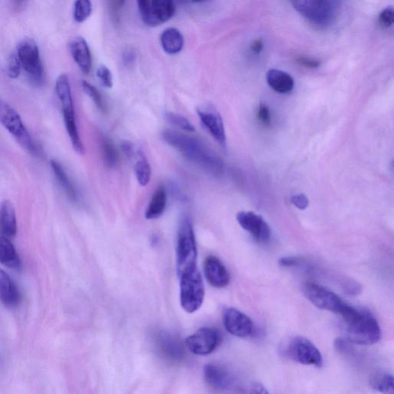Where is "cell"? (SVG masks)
<instances>
[{
  "instance_id": "6da1fadb",
  "label": "cell",
  "mask_w": 394,
  "mask_h": 394,
  "mask_svg": "<svg viewBox=\"0 0 394 394\" xmlns=\"http://www.w3.org/2000/svg\"><path fill=\"white\" fill-rule=\"evenodd\" d=\"M164 141L176 149L190 161L195 163L213 175L224 172L223 160L212 152L199 139L175 130H165L162 133Z\"/></svg>"
},
{
  "instance_id": "7a4b0ae2",
  "label": "cell",
  "mask_w": 394,
  "mask_h": 394,
  "mask_svg": "<svg viewBox=\"0 0 394 394\" xmlns=\"http://www.w3.org/2000/svg\"><path fill=\"white\" fill-rule=\"evenodd\" d=\"M339 315L345 324L347 342L366 346L379 342L382 331L377 319L370 312L346 304Z\"/></svg>"
},
{
  "instance_id": "3957f363",
  "label": "cell",
  "mask_w": 394,
  "mask_h": 394,
  "mask_svg": "<svg viewBox=\"0 0 394 394\" xmlns=\"http://www.w3.org/2000/svg\"><path fill=\"white\" fill-rule=\"evenodd\" d=\"M55 90L59 103L61 104L66 129L68 131L72 148L79 155H84V146L77 128L75 106H73L70 83L68 75H61L58 77Z\"/></svg>"
},
{
  "instance_id": "277c9868",
  "label": "cell",
  "mask_w": 394,
  "mask_h": 394,
  "mask_svg": "<svg viewBox=\"0 0 394 394\" xmlns=\"http://www.w3.org/2000/svg\"><path fill=\"white\" fill-rule=\"evenodd\" d=\"M291 4L299 14L319 28L335 23L340 8L339 3L335 0H300Z\"/></svg>"
},
{
  "instance_id": "5b68a950",
  "label": "cell",
  "mask_w": 394,
  "mask_h": 394,
  "mask_svg": "<svg viewBox=\"0 0 394 394\" xmlns=\"http://www.w3.org/2000/svg\"><path fill=\"white\" fill-rule=\"evenodd\" d=\"M180 304L189 313L197 311L201 307L205 297V287L197 266L186 270L179 275Z\"/></svg>"
},
{
  "instance_id": "8992f818",
  "label": "cell",
  "mask_w": 394,
  "mask_h": 394,
  "mask_svg": "<svg viewBox=\"0 0 394 394\" xmlns=\"http://www.w3.org/2000/svg\"><path fill=\"white\" fill-rule=\"evenodd\" d=\"M0 124L14 137L23 149L33 156L39 155L37 146L26 129L21 117L1 97H0Z\"/></svg>"
},
{
  "instance_id": "52a82bcc",
  "label": "cell",
  "mask_w": 394,
  "mask_h": 394,
  "mask_svg": "<svg viewBox=\"0 0 394 394\" xmlns=\"http://www.w3.org/2000/svg\"><path fill=\"white\" fill-rule=\"evenodd\" d=\"M197 248L195 231L189 217L179 225L177 246V267L179 276L186 270L197 266Z\"/></svg>"
},
{
  "instance_id": "ba28073f",
  "label": "cell",
  "mask_w": 394,
  "mask_h": 394,
  "mask_svg": "<svg viewBox=\"0 0 394 394\" xmlns=\"http://www.w3.org/2000/svg\"><path fill=\"white\" fill-rule=\"evenodd\" d=\"M280 352L283 356L291 362L306 366L322 368L324 358L317 347L309 339L304 337H295L284 343Z\"/></svg>"
},
{
  "instance_id": "9c48e42d",
  "label": "cell",
  "mask_w": 394,
  "mask_h": 394,
  "mask_svg": "<svg viewBox=\"0 0 394 394\" xmlns=\"http://www.w3.org/2000/svg\"><path fill=\"white\" fill-rule=\"evenodd\" d=\"M17 55L31 81L36 85H42L45 80V72L39 46L35 40L25 39L17 48Z\"/></svg>"
},
{
  "instance_id": "30bf717a",
  "label": "cell",
  "mask_w": 394,
  "mask_h": 394,
  "mask_svg": "<svg viewBox=\"0 0 394 394\" xmlns=\"http://www.w3.org/2000/svg\"><path fill=\"white\" fill-rule=\"evenodd\" d=\"M137 5L143 22L151 28L169 21L177 10L175 3L170 0H141Z\"/></svg>"
},
{
  "instance_id": "8fae6325",
  "label": "cell",
  "mask_w": 394,
  "mask_h": 394,
  "mask_svg": "<svg viewBox=\"0 0 394 394\" xmlns=\"http://www.w3.org/2000/svg\"><path fill=\"white\" fill-rule=\"evenodd\" d=\"M302 290L306 298L319 309L339 315L346 304L335 293L316 283H304Z\"/></svg>"
},
{
  "instance_id": "7c38bea8",
  "label": "cell",
  "mask_w": 394,
  "mask_h": 394,
  "mask_svg": "<svg viewBox=\"0 0 394 394\" xmlns=\"http://www.w3.org/2000/svg\"><path fill=\"white\" fill-rule=\"evenodd\" d=\"M221 333L211 327H204L186 339L188 349L196 355L206 356L215 351L221 344Z\"/></svg>"
},
{
  "instance_id": "4fadbf2b",
  "label": "cell",
  "mask_w": 394,
  "mask_h": 394,
  "mask_svg": "<svg viewBox=\"0 0 394 394\" xmlns=\"http://www.w3.org/2000/svg\"><path fill=\"white\" fill-rule=\"evenodd\" d=\"M223 322L226 330L233 336L246 338L256 333V327L252 319L245 313L235 308L224 310Z\"/></svg>"
},
{
  "instance_id": "5bb4252c",
  "label": "cell",
  "mask_w": 394,
  "mask_h": 394,
  "mask_svg": "<svg viewBox=\"0 0 394 394\" xmlns=\"http://www.w3.org/2000/svg\"><path fill=\"white\" fill-rule=\"evenodd\" d=\"M237 220L244 230L250 233L258 243L267 244L270 242L271 230L263 217L250 211L239 212Z\"/></svg>"
},
{
  "instance_id": "9a60e30c",
  "label": "cell",
  "mask_w": 394,
  "mask_h": 394,
  "mask_svg": "<svg viewBox=\"0 0 394 394\" xmlns=\"http://www.w3.org/2000/svg\"><path fill=\"white\" fill-rule=\"evenodd\" d=\"M197 115L204 128L208 130L216 141L226 148V135L223 119L219 113L212 108H200Z\"/></svg>"
},
{
  "instance_id": "2e32d148",
  "label": "cell",
  "mask_w": 394,
  "mask_h": 394,
  "mask_svg": "<svg viewBox=\"0 0 394 394\" xmlns=\"http://www.w3.org/2000/svg\"><path fill=\"white\" fill-rule=\"evenodd\" d=\"M204 270L207 282L213 287L224 288L230 284V273L217 257H207L204 262Z\"/></svg>"
},
{
  "instance_id": "e0dca14e",
  "label": "cell",
  "mask_w": 394,
  "mask_h": 394,
  "mask_svg": "<svg viewBox=\"0 0 394 394\" xmlns=\"http://www.w3.org/2000/svg\"><path fill=\"white\" fill-rule=\"evenodd\" d=\"M204 375L206 384L217 391L228 389L233 383L230 372L222 365L215 364L206 365Z\"/></svg>"
},
{
  "instance_id": "ac0fdd59",
  "label": "cell",
  "mask_w": 394,
  "mask_h": 394,
  "mask_svg": "<svg viewBox=\"0 0 394 394\" xmlns=\"http://www.w3.org/2000/svg\"><path fill=\"white\" fill-rule=\"evenodd\" d=\"M71 56L79 68L88 75L92 66L91 52L86 40L81 37L73 38L69 44Z\"/></svg>"
},
{
  "instance_id": "d6986e66",
  "label": "cell",
  "mask_w": 394,
  "mask_h": 394,
  "mask_svg": "<svg viewBox=\"0 0 394 394\" xmlns=\"http://www.w3.org/2000/svg\"><path fill=\"white\" fill-rule=\"evenodd\" d=\"M0 300L6 306L15 307L20 302L17 286L4 270L0 269Z\"/></svg>"
},
{
  "instance_id": "ffe728a7",
  "label": "cell",
  "mask_w": 394,
  "mask_h": 394,
  "mask_svg": "<svg viewBox=\"0 0 394 394\" xmlns=\"http://www.w3.org/2000/svg\"><path fill=\"white\" fill-rule=\"evenodd\" d=\"M266 78L270 88L280 95L289 93L295 88V79L285 71L271 69L267 72Z\"/></svg>"
},
{
  "instance_id": "44dd1931",
  "label": "cell",
  "mask_w": 394,
  "mask_h": 394,
  "mask_svg": "<svg viewBox=\"0 0 394 394\" xmlns=\"http://www.w3.org/2000/svg\"><path fill=\"white\" fill-rule=\"evenodd\" d=\"M160 352L170 359L177 360L184 357V346L175 336L168 333H161L157 338Z\"/></svg>"
},
{
  "instance_id": "7402d4cb",
  "label": "cell",
  "mask_w": 394,
  "mask_h": 394,
  "mask_svg": "<svg viewBox=\"0 0 394 394\" xmlns=\"http://www.w3.org/2000/svg\"><path fill=\"white\" fill-rule=\"evenodd\" d=\"M0 230L6 237H13L17 235V223L14 207L9 201L4 200L0 205Z\"/></svg>"
},
{
  "instance_id": "603a6c76",
  "label": "cell",
  "mask_w": 394,
  "mask_h": 394,
  "mask_svg": "<svg viewBox=\"0 0 394 394\" xmlns=\"http://www.w3.org/2000/svg\"><path fill=\"white\" fill-rule=\"evenodd\" d=\"M160 43L168 55H176L184 49V37L181 32L176 28L166 29L160 35Z\"/></svg>"
},
{
  "instance_id": "cb8c5ba5",
  "label": "cell",
  "mask_w": 394,
  "mask_h": 394,
  "mask_svg": "<svg viewBox=\"0 0 394 394\" xmlns=\"http://www.w3.org/2000/svg\"><path fill=\"white\" fill-rule=\"evenodd\" d=\"M0 263L10 269L19 270L22 267L14 245L6 237H0Z\"/></svg>"
},
{
  "instance_id": "d4e9b609",
  "label": "cell",
  "mask_w": 394,
  "mask_h": 394,
  "mask_svg": "<svg viewBox=\"0 0 394 394\" xmlns=\"http://www.w3.org/2000/svg\"><path fill=\"white\" fill-rule=\"evenodd\" d=\"M50 166L58 183L61 186L66 196H68L72 202H77L78 200V193L76 186L75 184L72 183L68 173H66L63 168V166L56 159L51 160Z\"/></svg>"
},
{
  "instance_id": "484cf974",
  "label": "cell",
  "mask_w": 394,
  "mask_h": 394,
  "mask_svg": "<svg viewBox=\"0 0 394 394\" xmlns=\"http://www.w3.org/2000/svg\"><path fill=\"white\" fill-rule=\"evenodd\" d=\"M168 204V193L164 186H159L151 198L150 202L146 211V218L153 219L162 216Z\"/></svg>"
},
{
  "instance_id": "4316f807",
  "label": "cell",
  "mask_w": 394,
  "mask_h": 394,
  "mask_svg": "<svg viewBox=\"0 0 394 394\" xmlns=\"http://www.w3.org/2000/svg\"><path fill=\"white\" fill-rule=\"evenodd\" d=\"M393 375L386 371H378L371 376L370 384L373 390L382 394H394Z\"/></svg>"
},
{
  "instance_id": "83f0119b",
  "label": "cell",
  "mask_w": 394,
  "mask_h": 394,
  "mask_svg": "<svg viewBox=\"0 0 394 394\" xmlns=\"http://www.w3.org/2000/svg\"><path fill=\"white\" fill-rule=\"evenodd\" d=\"M99 143L104 162L109 168H115L119 164V155L115 144L105 136L101 137Z\"/></svg>"
},
{
  "instance_id": "f1b7e54d",
  "label": "cell",
  "mask_w": 394,
  "mask_h": 394,
  "mask_svg": "<svg viewBox=\"0 0 394 394\" xmlns=\"http://www.w3.org/2000/svg\"><path fill=\"white\" fill-rule=\"evenodd\" d=\"M135 169L138 183L143 186L148 185L150 183L152 171L148 160L143 153H139V159Z\"/></svg>"
},
{
  "instance_id": "f546056e",
  "label": "cell",
  "mask_w": 394,
  "mask_h": 394,
  "mask_svg": "<svg viewBox=\"0 0 394 394\" xmlns=\"http://www.w3.org/2000/svg\"><path fill=\"white\" fill-rule=\"evenodd\" d=\"M280 266L286 268H295L306 273L313 271V266L307 260L302 257H285L279 260Z\"/></svg>"
},
{
  "instance_id": "4dcf8cb0",
  "label": "cell",
  "mask_w": 394,
  "mask_h": 394,
  "mask_svg": "<svg viewBox=\"0 0 394 394\" xmlns=\"http://www.w3.org/2000/svg\"><path fill=\"white\" fill-rule=\"evenodd\" d=\"M82 88L86 95L92 99V101L95 103L100 112L104 113V115L108 112V105H106L101 93L99 92L95 86H92L88 82L83 81Z\"/></svg>"
},
{
  "instance_id": "1f68e13d",
  "label": "cell",
  "mask_w": 394,
  "mask_h": 394,
  "mask_svg": "<svg viewBox=\"0 0 394 394\" xmlns=\"http://www.w3.org/2000/svg\"><path fill=\"white\" fill-rule=\"evenodd\" d=\"M164 118L170 124L186 132H195V126L188 119L172 112H166Z\"/></svg>"
},
{
  "instance_id": "d6a6232c",
  "label": "cell",
  "mask_w": 394,
  "mask_h": 394,
  "mask_svg": "<svg viewBox=\"0 0 394 394\" xmlns=\"http://www.w3.org/2000/svg\"><path fill=\"white\" fill-rule=\"evenodd\" d=\"M92 12V5L89 0H78L75 3V9H73V19L78 23L86 21Z\"/></svg>"
},
{
  "instance_id": "836d02e7",
  "label": "cell",
  "mask_w": 394,
  "mask_h": 394,
  "mask_svg": "<svg viewBox=\"0 0 394 394\" xmlns=\"http://www.w3.org/2000/svg\"><path fill=\"white\" fill-rule=\"evenodd\" d=\"M339 283L347 295L356 296L362 292V286L358 282L348 277L339 279Z\"/></svg>"
},
{
  "instance_id": "e575fe53",
  "label": "cell",
  "mask_w": 394,
  "mask_h": 394,
  "mask_svg": "<svg viewBox=\"0 0 394 394\" xmlns=\"http://www.w3.org/2000/svg\"><path fill=\"white\" fill-rule=\"evenodd\" d=\"M257 118L259 123L264 128H270L272 124V113L269 106L264 103H260L257 112Z\"/></svg>"
},
{
  "instance_id": "d590c367",
  "label": "cell",
  "mask_w": 394,
  "mask_h": 394,
  "mask_svg": "<svg viewBox=\"0 0 394 394\" xmlns=\"http://www.w3.org/2000/svg\"><path fill=\"white\" fill-rule=\"evenodd\" d=\"M21 71V63L19 62L17 53H12L8 60V75L10 79H15L20 76Z\"/></svg>"
},
{
  "instance_id": "8d00e7d4",
  "label": "cell",
  "mask_w": 394,
  "mask_h": 394,
  "mask_svg": "<svg viewBox=\"0 0 394 394\" xmlns=\"http://www.w3.org/2000/svg\"><path fill=\"white\" fill-rule=\"evenodd\" d=\"M97 77L99 82L106 88H112L113 86V78L112 72L106 66H100L97 72Z\"/></svg>"
},
{
  "instance_id": "74e56055",
  "label": "cell",
  "mask_w": 394,
  "mask_h": 394,
  "mask_svg": "<svg viewBox=\"0 0 394 394\" xmlns=\"http://www.w3.org/2000/svg\"><path fill=\"white\" fill-rule=\"evenodd\" d=\"M378 22L383 28H390L394 23V11L392 6H387L378 16Z\"/></svg>"
},
{
  "instance_id": "f35d334b",
  "label": "cell",
  "mask_w": 394,
  "mask_h": 394,
  "mask_svg": "<svg viewBox=\"0 0 394 394\" xmlns=\"http://www.w3.org/2000/svg\"><path fill=\"white\" fill-rule=\"evenodd\" d=\"M295 61L300 66L310 69H317L322 66V61L319 59L310 57L299 56L296 57Z\"/></svg>"
},
{
  "instance_id": "ab89813d",
  "label": "cell",
  "mask_w": 394,
  "mask_h": 394,
  "mask_svg": "<svg viewBox=\"0 0 394 394\" xmlns=\"http://www.w3.org/2000/svg\"><path fill=\"white\" fill-rule=\"evenodd\" d=\"M290 202L300 210H304L309 206V199L304 195L293 196Z\"/></svg>"
},
{
  "instance_id": "60d3db41",
  "label": "cell",
  "mask_w": 394,
  "mask_h": 394,
  "mask_svg": "<svg viewBox=\"0 0 394 394\" xmlns=\"http://www.w3.org/2000/svg\"><path fill=\"white\" fill-rule=\"evenodd\" d=\"M124 3L123 1H112L110 4V14L115 23L119 22V12L121 11Z\"/></svg>"
},
{
  "instance_id": "b9f144b4",
  "label": "cell",
  "mask_w": 394,
  "mask_h": 394,
  "mask_svg": "<svg viewBox=\"0 0 394 394\" xmlns=\"http://www.w3.org/2000/svg\"><path fill=\"white\" fill-rule=\"evenodd\" d=\"M137 58V52L133 49L126 50L123 53V63L126 66H132L136 62Z\"/></svg>"
},
{
  "instance_id": "7bdbcfd3",
  "label": "cell",
  "mask_w": 394,
  "mask_h": 394,
  "mask_svg": "<svg viewBox=\"0 0 394 394\" xmlns=\"http://www.w3.org/2000/svg\"><path fill=\"white\" fill-rule=\"evenodd\" d=\"M264 41L262 39L257 38L253 40L250 45V50L255 55H259L264 50Z\"/></svg>"
},
{
  "instance_id": "ee69618b",
  "label": "cell",
  "mask_w": 394,
  "mask_h": 394,
  "mask_svg": "<svg viewBox=\"0 0 394 394\" xmlns=\"http://www.w3.org/2000/svg\"><path fill=\"white\" fill-rule=\"evenodd\" d=\"M245 394H270L265 387L260 384L255 383L250 386Z\"/></svg>"
},
{
  "instance_id": "f6af8a7d",
  "label": "cell",
  "mask_w": 394,
  "mask_h": 394,
  "mask_svg": "<svg viewBox=\"0 0 394 394\" xmlns=\"http://www.w3.org/2000/svg\"><path fill=\"white\" fill-rule=\"evenodd\" d=\"M121 148L126 156H128L130 158L133 156L135 150H133V146L130 142L129 141L124 142L121 145Z\"/></svg>"
}]
</instances>
